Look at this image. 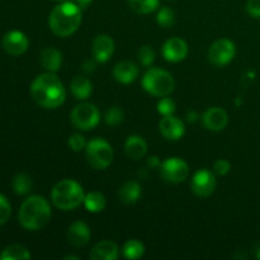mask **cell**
Instances as JSON below:
<instances>
[{"mask_svg":"<svg viewBox=\"0 0 260 260\" xmlns=\"http://www.w3.org/2000/svg\"><path fill=\"white\" fill-rule=\"evenodd\" d=\"M30 94L36 103L47 109L57 108L66 99L65 86L53 73L37 76L30 85Z\"/></svg>","mask_w":260,"mask_h":260,"instance_id":"6da1fadb","label":"cell"},{"mask_svg":"<svg viewBox=\"0 0 260 260\" xmlns=\"http://www.w3.org/2000/svg\"><path fill=\"white\" fill-rule=\"evenodd\" d=\"M81 23L80 7L75 3L63 2L56 5L48 17V25L56 36L68 37L78 30Z\"/></svg>","mask_w":260,"mask_h":260,"instance_id":"7a4b0ae2","label":"cell"},{"mask_svg":"<svg viewBox=\"0 0 260 260\" xmlns=\"http://www.w3.org/2000/svg\"><path fill=\"white\" fill-rule=\"evenodd\" d=\"M19 222L25 230L36 231L45 228L51 218V208L41 196H30L19 208Z\"/></svg>","mask_w":260,"mask_h":260,"instance_id":"3957f363","label":"cell"},{"mask_svg":"<svg viewBox=\"0 0 260 260\" xmlns=\"http://www.w3.org/2000/svg\"><path fill=\"white\" fill-rule=\"evenodd\" d=\"M84 189L78 182L73 179H63L58 182L51 192L53 205L62 211L78 208L84 202Z\"/></svg>","mask_w":260,"mask_h":260,"instance_id":"277c9868","label":"cell"},{"mask_svg":"<svg viewBox=\"0 0 260 260\" xmlns=\"http://www.w3.org/2000/svg\"><path fill=\"white\" fill-rule=\"evenodd\" d=\"M142 86L154 96H168L174 90V79L172 74L162 69L152 68L145 73Z\"/></svg>","mask_w":260,"mask_h":260,"instance_id":"5b68a950","label":"cell"},{"mask_svg":"<svg viewBox=\"0 0 260 260\" xmlns=\"http://www.w3.org/2000/svg\"><path fill=\"white\" fill-rule=\"evenodd\" d=\"M85 156L89 165L96 170H103L113 160V149L103 139H93L86 144Z\"/></svg>","mask_w":260,"mask_h":260,"instance_id":"8992f818","label":"cell"},{"mask_svg":"<svg viewBox=\"0 0 260 260\" xmlns=\"http://www.w3.org/2000/svg\"><path fill=\"white\" fill-rule=\"evenodd\" d=\"M70 121L74 127L81 131H89L94 128L101 121L99 109L91 103H83L76 106L71 111Z\"/></svg>","mask_w":260,"mask_h":260,"instance_id":"52a82bcc","label":"cell"},{"mask_svg":"<svg viewBox=\"0 0 260 260\" xmlns=\"http://www.w3.org/2000/svg\"><path fill=\"white\" fill-rule=\"evenodd\" d=\"M160 174L169 183H182L189 175V167L180 157H168L160 165Z\"/></svg>","mask_w":260,"mask_h":260,"instance_id":"ba28073f","label":"cell"},{"mask_svg":"<svg viewBox=\"0 0 260 260\" xmlns=\"http://www.w3.org/2000/svg\"><path fill=\"white\" fill-rule=\"evenodd\" d=\"M235 53V43L228 38H221L211 45L208 50V60L215 66H225L233 61Z\"/></svg>","mask_w":260,"mask_h":260,"instance_id":"9c48e42d","label":"cell"},{"mask_svg":"<svg viewBox=\"0 0 260 260\" xmlns=\"http://www.w3.org/2000/svg\"><path fill=\"white\" fill-rule=\"evenodd\" d=\"M192 187L193 193L201 198H207L215 192L216 189V178L215 174L207 169L198 170L194 174L192 179Z\"/></svg>","mask_w":260,"mask_h":260,"instance_id":"30bf717a","label":"cell"},{"mask_svg":"<svg viewBox=\"0 0 260 260\" xmlns=\"http://www.w3.org/2000/svg\"><path fill=\"white\" fill-rule=\"evenodd\" d=\"M2 46L5 52L12 56H20L28 50L29 41L20 30H10L3 37Z\"/></svg>","mask_w":260,"mask_h":260,"instance_id":"8fae6325","label":"cell"},{"mask_svg":"<svg viewBox=\"0 0 260 260\" xmlns=\"http://www.w3.org/2000/svg\"><path fill=\"white\" fill-rule=\"evenodd\" d=\"M188 55V46L184 40L179 37H172L162 46V56L169 62H179Z\"/></svg>","mask_w":260,"mask_h":260,"instance_id":"7c38bea8","label":"cell"},{"mask_svg":"<svg viewBox=\"0 0 260 260\" xmlns=\"http://www.w3.org/2000/svg\"><path fill=\"white\" fill-rule=\"evenodd\" d=\"M159 128L162 136L170 141H178L179 139H182L185 132L184 123L173 114L172 116H165L160 121Z\"/></svg>","mask_w":260,"mask_h":260,"instance_id":"4fadbf2b","label":"cell"},{"mask_svg":"<svg viewBox=\"0 0 260 260\" xmlns=\"http://www.w3.org/2000/svg\"><path fill=\"white\" fill-rule=\"evenodd\" d=\"M202 122L205 127L210 131L218 132L222 131L226 126H228L229 117L228 113L223 111L220 107H212V108L207 109L202 117Z\"/></svg>","mask_w":260,"mask_h":260,"instance_id":"5bb4252c","label":"cell"},{"mask_svg":"<svg viewBox=\"0 0 260 260\" xmlns=\"http://www.w3.org/2000/svg\"><path fill=\"white\" fill-rule=\"evenodd\" d=\"M93 55L98 62H107L114 52V42L109 36L99 35L93 41Z\"/></svg>","mask_w":260,"mask_h":260,"instance_id":"9a60e30c","label":"cell"},{"mask_svg":"<svg viewBox=\"0 0 260 260\" xmlns=\"http://www.w3.org/2000/svg\"><path fill=\"white\" fill-rule=\"evenodd\" d=\"M68 240L75 248L85 246L90 240V230L83 221H75L68 229Z\"/></svg>","mask_w":260,"mask_h":260,"instance_id":"2e32d148","label":"cell"},{"mask_svg":"<svg viewBox=\"0 0 260 260\" xmlns=\"http://www.w3.org/2000/svg\"><path fill=\"white\" fill-rule=\"evenodd\" d=\"M119 256V249L116 243L111 240H103L95 244L91 249L89 258L91 260H116Z\"/></svg>","mask_w":260,"mask_h":260,"instance_id":"e0dca14e","label":"cell"},{"mask_svg":"<svg viewBox=\"0 0 260 260\" xmlns=\"http://www.w3.org/2000/svg\"><path fill=\"white\" fill-rule=\"evenodd\" d=\"M139 75V68L131 61H121L113 69V76L118 83L129 84L136 80Z\"/></svg>","mask_w":260,"mask_h":260,"instance_id":"ac0fdd59","label":"cell"},{"mask_svg":"<svg viewBox=\"0 0 260 260\" xmlns=\"http://www.w3.org/2000/svg\"><path fill=\"white\" fill-rule=\"evenodd\" d=\"M41 65L48 73H56L61 69L62 65V53L53 47H46L41 52Z\"/></svg>","mask_w":260,"mask_h":260,"instance_id":"d6986e66","label":"cell"},{"mask_svg":"<svg viewBox=\"0 0 260 260\" xmlns=\"http://www.w3.org/2000/svg\"><path fill=\"white\" fill-rule=\"evenodd\" d=\"M124 150H126V154L129 159L140 160L146 155L147 144L142 137L134 135V136H129L127 139L126 144H124Z\"/></svg>","mask_w":260,"mask_h":260,"instance_id":"ffe728a7","label":"cell"},{"mask_svg":"<svg viewBox=\"0 0 260 260\" xmlns=\"http://www.w3.org/2000/svg\"><path fill=\"white\" fill-rule=\"evenodd\" d=\"M71 93L78 99H86L93 91V84L85 76H75L70 84Z\"/></svg>","mask_w":260,"mask_h":260,"instance_id":"44dd1931","label":"cell"},{"mask_svg":"<svg viewBox=\"0 0 260 260\" xmlns=\"http://www.w3.org/2000/svg\"><path fill=\"white\" fill-rule=\"evenodd\" d=\"M119 200L121 202L126 203V205H132L139 201L140 196H141V187L135 180H129V182L124 183L121 188H119Z\"/></svg>","mask_w":260,"mask_h":260,"instance_id":"7402d4cb","label":"cell"},{"mask_svg":"<svg viewBox=\"0 0 260 260\" xmlns=\"http://www.w3.org/2000/svg\"><path fill=\"white\" fill-rule=\"evenodd\" d=\"M84 206L91 213H98L106 208V197L101 192H90L84 198Z\"/></svg>","mask_w":260,"mask_h":260,"instance_id":"603a6c76","label":"cell"},{"mask_svg":"<svg viewBox=\"0 0 260 260\" xmlns=\"http://www.w3.org/2000/svg\"><path fill=\"white\" fill-rule=\"evenodd\" d=\"M24 259H30V253L28 251V249L25 248V246L19 245V244H14V245L8 246V248H5V250H3V253L0 254V260Z\"/></svg>","mask_w":260,"mask_h":260,"instance_id":"cb8c5ba5","label":"cell"},{"mask_svg":"<svg viewBox=\"0 0 260 260\" xmlns=\"http://www.w3.org/2000/svg\"><path fill=\"white\" fill-rule=\"evenodd\" d=\"M12 188L18 196L28 194L33 188L32 178H30L29 175L24 174V173L17 174L14 178H13Z\"/></svg>","mask_w":260,"mask_h":260,"instance_id":"d4e9b609","label":"cell"},{"mask_svg":"<svg viewBox=\"0 0 260 260\" xmlns=\"http://www.w3.org/2000/svg\"><path fill=\"white\" fill-rule=\"evenodd\" d=\"M144 244L136 239H131L124 244L122 253H123L124 258L127 259H140L144 255Z\"/></svg>","mask_w":260,"mask_h":260,"instance_id":"484cf974","label":"cell"},{"mask_svg":"<svg viewBox=\"0 0 260 260\" xmlns=\"http://www.w3.org/2000/svg\"><path fill=\"white\" fill-rule=\"evenodd\" d=\"M132 10L139 14H149L159 7V0H128Z\"/></svg>","mask_w":260,"mask_h":260,"instance_id":"4316f807","label":"cell"},{"mask_svg":"<svg viewBox=\"0 0 260 260\" xmlns=\"http://www.w3.org/2000/svg\"><path fill=\"white\" fill-rule=\"evenodd\" d=\"M156 20H157V24L161 25V27H164V28L170 27V25L174 24V22H175L174 12H173V10L168 7L161 8V9L157 12Z\"/></svg>","mask_w":260,"mask_h":260,"instance_id":"83f0119b","label":"cell"},{"mask_svg":"<svg viewBox=\"0 0 260 260\" xmlns=\"http://www.w3.org/2000/svg\"><path fill=\"white\" fill-rule=\"evenodd\" d=\"M104 119H106V123L108 126H118L119 123L123 122L124 113L119 107H112L107 111Z\"/></svg>","mask_w":260,"mask_h":260,"instance_id":"f1b7e54d","label":"cell"},{"mask_svg":"<svg viewBox=\"0 0 260 260\" xmlns=\"http://www.w3.org/2000/svg\"><path fill=\"white\" fill-rule=\"evenodd\" d=\"M177 109V106H175V102L173 101L172 98H168V96H164L162 99H160L159 103H157V112L162 116H172L173 113Z\"/></svg>","mask_w":260,"mask_h":260,"instance_id":"f546056e","label":"cell"},{"mask_svg":"<svg viewBox=\"0 0 260 260\" xmlns=\"http://www.w3.org/2000/svg\"><path fill=\"white\" fill-rule=\"evenodd\" d=\"M139 60L144 66H150L155 60V51L150 46H142L139 51Z\"/></svg>","mask_w":260,"mask_h":260,"instance_id":"4dcf8cb0","label":"cell"},{"mask_svg":"<svg viewBox=\"0 0 260 260\" xmlns=\"http://www.w3.org/2000/svg\"><path fill=\"white\" fill-rule=\"evenodd\" d=\"M10 215H12V206L5 196L0 194V225H4L9 220Z\"/></svg>","mask_w":260,"mask_h":260,"instance_id":"1f68e13d","label":"cell"},{"mask_svg":"<svg viewBox=\"0 0 260 260\" xmlns=\"http://www.w3.org/2000/svg\"><path fill=\"white\" fill-rule=\"evenodd\" d=\"M68 144L73 151H81V150L85 149L86 147L85 139H84L83 135H80V134H75V135H73V136L69 137Z\"/></svg>","mask_w":260,"mask_h":260,"instance_id":"d6a6232c","label":"cell"},{"mask_svg":"<svg viewBox=\"0 0 260 260\" xmlns=\"http://www.w3.org/2000/svg\"><path fill=\"white\" fill-rule=\"evenodd\" d=\"M231 169V164L225 159H218L217 161L213 164V172L216 173L220 177H223V175L228 174Z\"/></svg>","mask_w":260,"mask_h":260,"instance_id":"836d02e7","label":"cell"},{"mask_svg":"<svg viewBox=\"0 0 260 260\" xmlns=\"http://www.w3.org/2000/svg\"><path fill=\"white\" fill-rule=\"evenodd\" d=\"M246 10L253 18H260V0H249L246 4Z\"/></svg>","mask_w":260,"mask_h":260,"instance_id":"e575fe53","label":"cell"},{"mask_svg":"<svg viewBox=\"0 0 260 260\" xmlns=\"http://www.w3.org/2000/svg\"><path fill=\"white\" fill-rule=\"evenodd\" d=\"M147 165H149L151 169H154V168L160 167V165H161V162H160L159 157L157 156H151L149 160H147Z\"/></svg>","mask_w":260,"mask_h":260,"instance_id":"d590c367","label":"cell"},{"mask_svg":"<svg viewBox=\"0 0 260 260\" xmlns=\"http://www.w3.org/2000/svg\"><path fill=\"white\" fill-rule=\"evenodd\" d=\"M75 2L80 8H86L91 2H93V0H75Z\"/></svg>","mask_w":260,"mask_h":260,"instance_id":"8d00e7d4","label":"cell"},{"mask_svg":"<svg viewBox=\"0 0 260 260\" xmlns=\"http://www.w3.org/2000/svg\"><path fill=\"white\" fill-rule=\"evenodd\" d=\"M188 121L189 122H194L196 121V117H197V114H196V112H192V113H188Z\"/></svg>","mask_w":260,"mask_h":260,"instance_id":"74e56055","label":"cell"},{"mask_svg":"<svg viewBox=\"0 0 260 260\" xmlns=\"http://www.w3.org/2000/svg\"><path fill=\"white\" fill-rule=\"evenodd\" d=\"M254 251H255V256L258 259H260V243H258L255 245V249H254Z\"/></svg>","mask_w":260,"mask_h":260,"instance_id":"f35d334b","label":"cell"},{"mask_svg":"<svg viewBox=\"0 0 260 260\" xmlns=\"http://www.w3.org/2000/svg\"><path fill=\"white\" fill-rule=\"evenodd\" d=\"M65 260H70V259H74V260H79V256H74V255H68L63 258Z\"/></svg>","mask_w":260,"mask_h":260,"instance_id":"ab89813d","label":"cell"},{"mask_svg":"<svg viewBox=\"0 0 260 260\" xmlns=\"http://www.w3.org/2000/svg\"><path fill=\"white\" fill-rule=\"evenodd\" d=\"M57 2H61V0H57Z\"/></svg>","mask_w":260,"mask_h":260,"instance_id":"60d3db41","label":"cell"}]
</instances>
